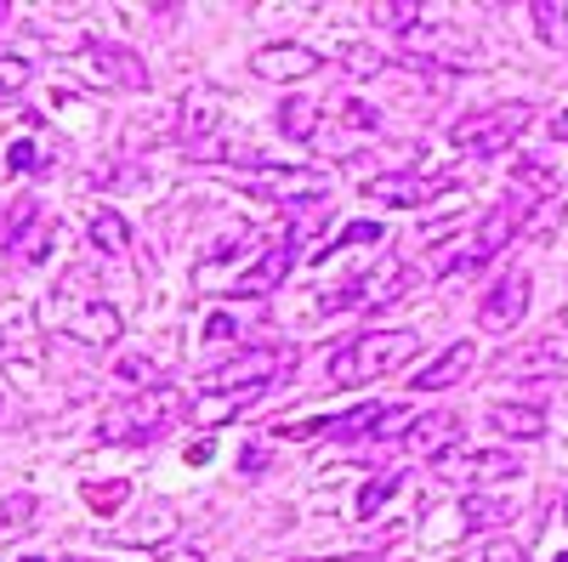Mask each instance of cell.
<instances>
[{
  "instance_id": "cell-1",
  "label": "cell",
  "mask_w": 568,
  "mask_h": 562,
  "mask_svg": "<svg viewBox=\"0 0 568 562\" xmlns=\"http://www.w3.org/2000/svg\"><path fill=\"white\" fill-rule=\"evenodd\" d=\"M415 352H420L415 330H369V336L336 347V358H329V387H364V381H375V375L404 369Z\"/></svg>"
},
{
  "instance_id": "cell-2",
  "label": "cell",
  "mask_w": 568,
  "mask_h": 562,
  "mask_svg": "<svg viewBox=\"0 0 568 562\" xmlns=\"http://www.w3.org/2000/svg\"><path fill=\"white\" fill-rule=\"evenodd\" d=\"M182 415V398H176V387H154V392H131L120 409H109L103 415V427H98V438L103 443H142V438H154L165 420H176Z\"/></svg>"
},
{
  "instance_id": "cell-3",
  "label": "cell",
  "mask_w": 568,
  "mask_h": 562,
  "mask_svg": "<svg viewBox=\"0 0 568 562\" xmlns=\"http://www.w3.org/2000/svg\"><path fill=\"white\" fill-rule=\"evenodd\" d=\"M529 120H535L529 103H495V109H484V114L460 120L449 136H455V149H466V154H506L517 136L529 131Z\"/></svg>"
},
{
  "instance_id": "cell-4",
  "label": "cell",
  "mask_w": 568,
  "mask_h": 562,
  "mask_svg": "<svg viewBox=\"0 0 568 562\" xmlns=\"http://www.w3.org/2000/svg\"><path fill=\"white\" fill-rule=\"evenodd\" d=\"M52 324H58V330H69L74 341H85V347H114L120 330H125L120 307L103 302V296H91V302H69V296H58V302H52Z\"/></svg>"
},
{
  "instance_id": "cell-5",
  "label": "cell",
  "mask_w": 568,
  "mask_h": 562,
  "mask_svg": "<svg viewBox=\"0 0 568 562\" xmlns=\"http://www.w3.org/2000/svg\"><path fill=\"white\" fill-rule=\"evenodd\" d=\"M433 472L455 478V483H511V478H524V460L506 454V449H460V443H449L444 454H433Z\"/></svg>"
},
{
  "instance_id": "cell-6",
  "label": "cell",
  "mask_w": 568,
  "mask_h": 562,
  "mask_svg": "<svg viewBox=\"0 0 568 562\" xmlns=\"http://www.w3.org/2000/svg\"><path fill=\"white\" fill-rule=\"evenodd\" d=\"M460 187V176L449 171V176H415V171H393V176H369L364 182V200H375V205H393V211H426L433 200H444V194H455Z\"/></svg>"
},
{
  "instance_id": "cell-7",
  "label": "cell",
  "mask_w": 568,
  "mask_h": 562,
  "mask_svg": "<svg viewBox=\"0 0 568 562\" xmlns=\"http://www.w3.org/2000/svg\"><path fill=\"white\" fill-rule=\"evenodd\" d=\"M404 45H409L420 63H433V74H438V69H471V63H478V45H471V34H466V29H449V23H415V29L404 34Z\"/></svg>"
},
{
  "instance_id": "cell-8",
  "label": "cell",
  "mask_w": 568,
  "mask_h": 562,
  "mask_svg": "<svg viewBox=\"0 0 568 562\" xmlns=\"http://www.w3.org/2000/svg\"><path fill=\"white\" fill-rule=\"evenodd\" d=\"M85 80L103 85V91H149V63H142L136 52H125V45L91 40L85 45Z\"/></svg>"
},
{
  "instance_id": "cell-9",
  "label": "cell",
  "mask_w": 568,
  "mask_h": 562,
  "mask_svg": "<svg viewBox=\"0 0 568 562\" xmlns=\"http://www.w3.org/2000/svg\"><path fill=\"white\" fill-rule=\"evenodd\" d=\"M524 313H529V273H500L495 290L478 302V324L489 336H511L524 324Z\"/></svg>"
},
{
  "instance_id": "cell-10",
  "label": "cell",
  "mask_w": 568,
  "mask_h": 562,
  "mask_svg": "<svg viewBox=\"0 0 568 562\" xmlns=\"http://www.w3.org/2000/svg\"><path fill=\"white\" fill-rule=\"evenodd\" d=\"M284 369H291V352H273V347H251V352H240L233 364L211 369V375H205V392H233V387H267L273 375H284Z\"/></svg>"
},
{
  "instance_id": "cell-11",
  "label": "cell",
  "mask_w": 568,
  "mask_h": 562,
  "mask_svg": "<svg viewBox=\"0 0 568 562\" xmlns=\"http://www.w3.org/2000/svg\"><path fill=\"white\" fill-rule=\"evenodd\" d=\"M324 69V58L313 52V45H296V40H278V45H256L251 52V74H262V80H307V74H318Z\"/></svg>"
},
{
  "instance_id": "cell-12",
  "label": "cell",
  "mask_w": 568,
  "mask_h": 562,
  "mask_svg": "<svg viewBox=\"0 0 568 562\" xmlns=\"http://www.w3.org/2000/svg\"><path fill=\"white\" fill-rule=\"evenodd\" d=\"M382 427H387V409L382 403H358V409H347V415H329V420H307V427H291V432H273V438H358V432H369V438H382Z\"/></svg>"
},
{
  "instance_id": "cell-13",
  "label": "cell",
  "mask_w": 568,
  "mask_h": 562,
  "mask_svg": "<svg viewBox=\"0 0 568 562\" xmlns=\"http://www.w3.org/2000/svg\"><path fill=\"white\" fill-rule=\"evenodd\" d=\"M251 176H256V187H262L267 200H284V205H313V200L329 194V176L324 171H273V165H262Z\"/></svg>"
},
{
  "instance_id": "cell-14",
  "label": "cell",
  "mask_w": 568,
  "mask_h": 562,
  "mask_svg": "<svg viewBox=\"0 0 568 562\" xmlns=\"http://www.w3.org/2000/svg\"><path fill=\"white\" fill-rule=\"evenodd\" d=\"M524 222H529V211H517L511 200L506 205H495V211H484V222H478V245H471V256L478 262H495L517 233H524Z\"/></svg>"
},
{
  "instance_id": "cell-15",
  "label": "cell",
  "mask_w": 568,
  "mask_h": 562,
  "mask_svg": "<svg viewBox=\"0 0 568 562\" xmlns=\"http://www.w3.org/2000/svg\"><path fill=\"white\" fill-rule=\"evenodd\" d=\"M471 364H478V352H471L466 341H455V347H444L433 364H426L420 375H415V392H444V387H455V381H466L471 375Z\"/></svg>"
},
{
  "instance_id": "cell-16",
  "label": "cell",
  "mask_w": 568,
  "mask_h": 562,
  "mask_svg": "<svg viewBox=\"0 0 568 562\" xmlns=\"http://www.w3.org/2000/svg\"><path fill=\"white\" fill-rule=\"evenodd\" d=\"M291 239L284 245H273V251H262V262L251 267V273H240V285H233V296H267V290H278L284 285V273H291Z\"/></svg>"
},
{
  "instance_id": "cell-17",
  "label": "cell",
  "mask_w": 568,
  "mask_h": 562,
  "mask_svg": "<svg viewBox=\"0 0 568 562\" xmlns=\"http://www.w3.org/2000/svg\"><path fill=\"white\" fill-rule=\"evenodd\" d=\"M267 387H233V392H211V398H194L187 403V415L200 420V427H222V420H233L240 409H251Z\"/></svg>"
},
{
  "instance_id": "cell-18",
  "label": "cell",
  "mask_w": 568,
  "mask_h": 562,
  "mask_svg": "<svg viewBox=\"0 0 568 562\" xmlns=\"http://www.w3.org/2000/svg\"><path fill=\"white\" fill-rule=\"evenodd\" d=\"M489 427L500 432V438H546V409H535V403H495L489 409Z\"/></svg>"
},
{
  "instance_id": "cell-19",
  "label": "cell",
  "mask_w": 568,
  "mask_h": 562,
  "mask_svg": "<svg viewBox=\"0 0 568 562\" xmlns=\"http://www.w3.org/2000/svg\"><path fill=\"white\" fill-rule=\"evenodd\" d=\"M511 375H568V336H540L517 364H506Z\"/></svg>"
},
{
  "instance_id": "cell-20",
  "label": "cell",
  "mask_w": 568,
  "mask_h": 562,
  "mask_svg": "<svg viewBox=\"0 0 568 562\" xmlns=\"http://www.w3.org/2000/svg\"><path fill=\"white\" fill-rule=\"evenodd\" d=\"M278 131L291 136V143H313L318 136V103H307V98L278 103Z\"/></svg>"
},
{
  "instance_id": "cell-21",
  "label": "cell",
  "mask_w": 568,
  "mask_h": 562,
  "mask_svg": "<svg viewBox=\"0 0 568 562\" xmlns=\"http://www.w3.org/2000/svg\"><path fill=\"white\" fill-rule=\"evenodd\" d=\"M91 245H98L103 256H125V251H131L125 216H120V211H98V216H91Z\"/></svg>"
},
{
  "instance_id": "cell-22",
  "label": "cell",
  "mask_w": 568,
  "mask_h": 562,
  "mask_svg": "<svg viewBox=\"0 0 568 562\" xmlns=\"http://www.w3.org/2000/svg\"><path fill=\"white\" fill-rule=\"evenodd\" d=\"M449 432H460L455 415H426V420H415V427H409V443L426 449V460H433V454L449 449Z\"/></svg>"
},
{
  "instance_id": "cell-23",
  "label": "cell",
  "mask_w": 568,
  "mask_h": 562,
  "mask_svg": "<svg viewBox=\"0 0 568 562\" xmlns=\"http://www.w3.org/2000/svg\"><path fill=\"white\" fill-rule=\"evenodd\" d=\"M506 523H511V500L466 494V529H506Z\"/></svg>"
},
{
  "instance_id": "cell-24",
  "label": "cell",
  "mask_w": 568,
  "mask_h": 562,
  "mask_svg": "<svg viewBox=\"0 0 568 562\" xmlns=\"http://www.w3.org/2000/svg\"><path fill=\"white\" fill-rule=\"evenodd\" d=\"M529 18L540 23V40H546V45H562V52H568V7H551V0H535V7H529Z\"/></svg>"
},
{
  "instance_id": "cell-25",
  "label": "cell",
  "mask_w": 568,
  "mask_h": 562,
  "mask_svg": "<svg viewBox=\"0 0 568 562\" xmlns=\"http://www.w3.org/2000/svg\"><path fill=\"white\" fill-rule=\"evenodd\" d=\"M52 239H58V227L45 222V216H34V222H29V233H18L12 245H18V256H23V262H45V251H52Z\"/></svg>"
},
{
  "instance_id": "cell-26",
  "label": "cell",
  "mask_w": 568,
  "mask_h": 562,
  "mask_svg": "<svg viewBox=\"0 0 568 562\" xmlns=\"http://www.w3.org/2000/svg\"><path fill=\"white\" fill-rule=\"evenodd\" d=\"M375 239H382V222H347V227L336 233V239H329V245L318 251V262H329V256H342L347 245H375Z\"/></svg>"
},
{
  "instance_id": "cell-27",
  "label": "cell",
  "mask_w": 568,
  "mask_h": 562,
  "mask_svg": "<svg viewBox=\"0 0 568 562\" xmlns=\"http://www.w3.org/2000/svg\"><path fill=\"white\" fill-rule=\"evenodd\" d=\"M369 18L382 23V29H398V34H409V29L420 23V7H415V0H387V7H369Z\"/></svg>"
},
{
  "instance_id": "cell-28",
  "label": "cell",
  "mask_w": 568,
  "mask_h": 562,
  "mask_svg": "<svg viewBox=\"0 0 568 562\" xmlns=\"http://www.w3.org/2000/svg\"><path fill=\"white\" fill-rule=\"evenodd\" d=\"M131 500V483H120V478H109V483H85V505L91 511H103V518H109V511H120Z\"/></svg>"
},
{
  "instance_id": "cell-29",
  "label": "cell",
  "mask_w": 568,
  "mask_h": 562,
  "mask_svg": "<svg viewBox=\"0 0 568 562\" xmlns=\"http://www.w3.org/2000/svg\"><path fill=\"white\" fill-rule=\"evenodd\" d=\"M398 494V478H382V483H364L358 489V518H375V511H382L387 500Z\"/></svg>"
},
{
  "instance_id": "cell-30",
  "label": "cell",
  "mask_w": 568,
  "mask_h": 562,
  "mask_svg": "<svg viewBox=\"0 0 568 562\" xmlns=\"http://www.w3.org/2000/svg\"><path fill=\"white\" fill-rule=\"evenodd\" d=\"M120 375H125V381H142V392H149V381L165 387V381H160V364L142 358V352H125V358H120Z\"/></svg>"
},
{
  "instance_id": "cell-31",
  "label": "cell",
  "mask_w": 568,
  "mask_h": 562,
  "mask_svg": "<svg viewBox=\"0 0 568 562\" xmlns=\"http://www.w3.org/2000/svg\"><path fill=\"white\" fill-rule=\"evenodd\" d=\"M154 562H205V551L187 545V540H160L154 545Z\"/></svg>"
},
{
  "instance_id": "cell-32",
  "label": "cell",
  "mask_w": 568,
  "mask_h": 562,
  "mask_svg": "<svg viewBox=\"0 0 568 562\" xmlns=\"http://www.w3.org/2000/svg\"><path fill=\"white\" fill-rule=\"evenodd\" d=\"M23 85H29V69L18 58H0V98H18Z\"/></svg>"
},
{
  "instance_id": "cell-33",
  "label": "cell",
  "mask_w": 568,
  "mask_h": 562,
  "mask_svg": "<svg viewBox=\"0 0 568 562\" xmlns=\"http://www.w3.org/2000/svg\"><path fill=\"white\" fill-rule=\"evenodd\" d=\"M7 165H12L18 176H29V171H40V149L23 136V143H12V149H7Z\"/></svg>"
},
{
  "instance_id": "cell-34",
  "label": "cell",
  "mask_w": 568,
  "mask_h": 562,
  "mask_svg": "<svg viewBox=\"0 0 568 562\" xmlns=\"http://www.w3.org/2000/svg\"><path fill=\"white\" fill-rule=\"evenodd\" d=\"M342 125H353V131H375V125H382V114H375L369 103H342Z\"/></svg>"
},
{
  "instance_id": "cell-35",
  "label": "cell",
  "mask_w": 568,
  "mask_h": 562,
  "mask_svg": "<svg viewBox=\"0 0 568 562\" xmlns=\"http://www.w3.org/2000/svg\"><path fill=\"white\" fill-rule=\"evenodd\" d=\"M29 518H34V500H29V494H18V500H7V529H12V534H18V529H23Z\"/></svg>"
},
{
  "instance_id": "cell-36",
  "label": "cell",
  "mask_w": 568,
  "mask_h": 562,
  "mask_svg": "<svg viewBox=\"0 0 568 562\" xmlns=\"http://www.w3.org/2000/svg\"><path fill=\"white\" fill-rule=\"evenodd\" d=\"M517 182H529V187H551V171L540 160H517Z\"/></svg>"
},
{
  "instance_id": "cell-37",
  "label": "cell",
  "mask_w": 568,
  "mask_h": 562,
  "mask_svg": "<svg viewBox=\"0 0 568 562\" xmlns=\"http://www.w3.org/2000/svg\"><path fill=\"white\" fill-rule=\"evenodd\" d=\"M484 562H524V545H517V540H495L484 551Z\"/></svg>"
},
{
  "instance_id": "cell-38",
  "label": "cell",
  "mask_w": 568,
  "mask_h": 562,
  "mask_svg": "<svg viewBox=\"0 0 568 562\" xmlns=\"http://www.w3.org/2000/svg\"><path fill=\"white\" fill-rule=\"evenodd\" d=\"M205 336H211V341H227V336H233V318H211Z\"/></svg>"
},
{
  "instance_id": "cell-39",
  "label": "cell",
  "mask_w": 568,
  "mask_h": 562,
  "mask_svg": "<svg viewBox=\"0 0 568 562\" xmlns=\"http://www.w3.org/2000/svg\"><path fill=\"white\" fill-rule=\"evenodd\" d=\"M262 460H267V449H262V443H251V449H245V472H262Z\"/></svg>"
},
{
  "instance_id": "cell-40",
  "label": "cell",
  "mask_w": 568,
  "mask_h": 562,
  "mask_svg": "<svg viewBox=\"0 0 568 562\" xmlns=\"http://www.w3.org/2000/svg\"><path fill=\"white\" fill-rule=\"evenodd\" d=\"M551 136H557V143H568V109H562V114L551 120Z\"/></svg>"
},
{
  "instance_id": "cell-41",
  "label": "cell",
  "mask_w": 568,
  "mask_h": 562,
  "mask_svg": "<svg viewBox=\"0 0 568 562\" xmlns=\"http://www.w3.org/2000/svg\"><path fill=\"white\" fill-rule=\"evenodd\" d=\"M336 562H369V556H336Z\"/></svg>"
},
{
  "instance_id": "cell-42",
  "label": "cell",
  "mask_w": 568,
  "mask_h": 562,
  "mask_svg": "<svg viewBox=\"0 0 568 562\" xmlns=\"http://www.w3.org/2000/svg\"><path fill=\"white\" fill-rule=\"evenodd\" d=\"M562 523H568V494H562Z\"/></svg>"
},
{
  "instance_id": "cell-43",
  "label": "cell",
  "mask_w": 568,
  "mask_h": 562,
  "mask_svg": "<svg viewBox=\"0 0 568 562\" xmlns=\"http://www.w3.org/2000/svg\"><path fill=\"white\" fill-rule=\"evenodd\" d=\"M23 562H45V556H23Z\"/></svg>"
},
{
  "instance_id": "cell-44",
  "label": "cell",
  "mask_w": 568,
  "mask_h": 562,
  "mask_svg": "<svg viewBox=\"0 0 568 562\" xmlns=\"http://www.w3.org/2000/svg\"><path fill=\"white\" fill-rule=\"evenodd\" d=\"M0 347H7V330H0Z\"/></svg>"
},
{
  "instance_id": "cell-45",
  "label": "cell",
  "mask_w": 568,
  "mask_h": 562,
  "mask_svg": "<svg viewBox=\"0 0 568 562\" xmlns=\"http://www.w3.org/2000/svg\"><path fill=\"white\" fill-rule=\"evenodd\" d=\"M0 18H7V7H0Z\"/></svg>"
},
{
  "instance_id": "cell-46",
  "label": "cell",
  "mask_w": 568,
  "mask_h": 562,
  "mask_svg": "<svg viewBox=\"0 0 568 562\" xmlns=\"http://www.w3.org/2000/svg\"><path fill=\"white\" fill-rule=\"evenodd\" d=\"M562 324H568V318H562Z\"/></svg>"
}]
</instances>
